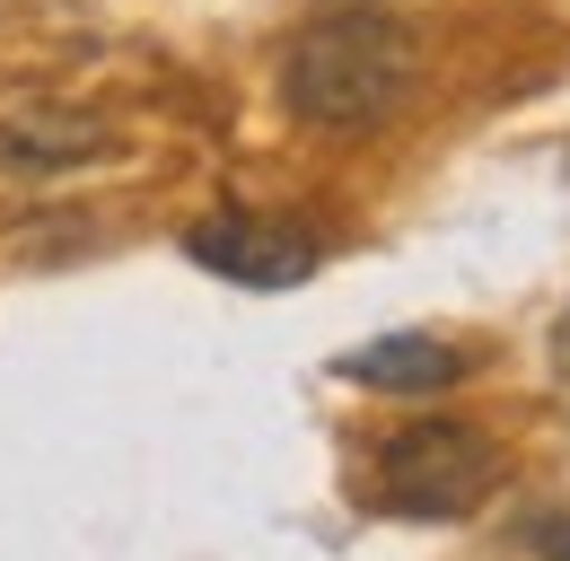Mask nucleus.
<instances>
[{"mask_svg":"<svg viewBox=\"0 0 570 561\" xmlns=\"http://www.w3.org/2000/svg\"><path fill=\"white\" fill-rule=\"evenodd\" d=\"M115 132L79 106H27V115H0V176H62V167H88L106 158Z\"/></svg>","mask_w":570,"mask_h":561,"instance_id":"obj_4","label":"nucleus"},{"mask_svg":"<svg viewBox=\"0 0 570 561\" xmlns=\"http://www.w3.org/2000/svg\"><path fill=\"white\" fill-rule=\"evenodd\" d=\"M527 544H535L544 561H570V518H535V526H527Z\"/></svg>","mask_w":570,"mask_h":561,"instance_id":"obj_6","label":"nucleus"},{"mask_svg":"<svg viewBox=\"0 0 570 561\" xmlns=\"http://www.w3.org/2000/svg\"><path fill=\"white\" fill-rule=\"evenodd\" d=\"M553 360H562V368H570V316H562V325H553Z\"/></svg>","mask_w":570,"mask_h":561,"instance_id":"obj_7","label":"nucleus"},{"mask_svg":"<svg viewBox=\"0 0 570 561\" xmlns=\"http://www.w3.org/2000/svg\"><path fill=\"white\" fill-rule=\"evenodd\" d=\"M509 474V456H500L492 430H474V421H413V430H395L386 447H377V509L386 518H474L483 500L500 491Z\"/></svg>","mask_w":570,"mask_h":561,"instance_id":"obj_2","label":"nucleus"},{"mask_svg":"<svg viewBox=\"0 0 570 561\" xmlns=\"http://www.w3.org/2000/svg\"><path fill=\"white\" fill-rule=\"evenodd\" d=\"M422 79V45L386 9H334L316 18L282 62V106L316 132H368L386 124Z\"/></svg>","mask_w":570,"mask_h":561,"instance_id":"obj_1","label":"nucleus"},{"mask_svg":"<svg viewBox=\"0 0 570 561\" xmlns=\"http://www.w3.org/2000/svg\"><path fill=\"white\" fill-rule=\"evenodd\" d=\"M465 368H474V351L439 343V334H377V343L343 351V377L377 395H448Z\"/></svg>","mask_w":570,"mask_h":561,"instance_id":"obj_5","label":"nucleus"},{"mask_svg":"<svg viewBox=\"0 0 570 561\" xmlns=\"http://www.w3.org/2000/svg\"><path fill=\"white\" fill-rule=\"evenodd\" d=\"M185 255L203 264V273L237 280V289H298V280L316 273V237L307 228H289V219H255V210H212V219H194L185 228Z\"/></svg>","mask_w":570,"mask_h":561,"instance_id":"obj_3","label":"nucleus"}]
</instances>
